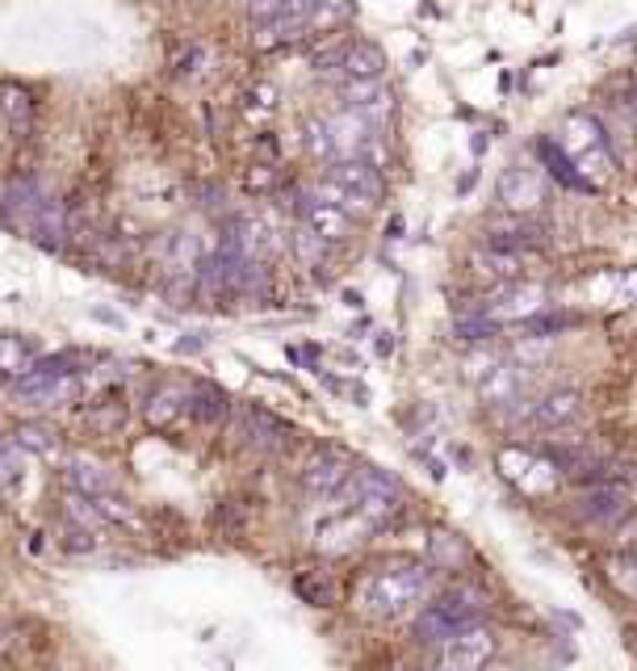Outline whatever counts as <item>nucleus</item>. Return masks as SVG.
Segmentation results:
<instances>
[{"mask_svg": "<svg viewBox=\"0 0 637 671\" xmlns=\"http://www.w3.org/2000/svg\"><path fill=\"white\" fill-rule=\"evenodd\" d=\"M634 93H637V72H634Z\"/></svg>", "mask_w": 637, "mask_h": 671, "instance_id": "f704fd0d", "label": "nucleus"}, {"mask_svg": "<svg viewBox=\"0 0 637 671\" xmlns=\"http://www.w3.org/2000/svg\"><path fill=\"white\" fill-rule=\"evenodd\" d=\"M13 441L21 449H30V454H42V458H55L59 454V433L51 424H38V420H21L13 428Z\"/></svg>", "mask_w": 637, "mask_h": 671, "instance_id": "4be33fe9", "label": "nucleus"}, {"mask_svg": "<svg viewBox=\"0 0 637 671\" xmlns=\"http://www.w3.org/2000/svg\"><path fill=\"white\" fill-rule=\"evenodd\" d=\"M302 143H306V152L315 155V160H336V152H332V134H327V122L323 118H311L306 126H302Z\"/></svg>", "mask_w": 637, "mask_h": 671, "instance_id": "cd10ccee", "label": "nucleus"}, {"mask_svg": "<svg viewBox=\"0 0 637 671\" xmlns=\"http://www.w3.org/2000/svg\"><path fill=\"white\" fill-rule=\"evenodd\" d=\"M428 609L445 617L453 630H462V626H469V621H478L487 604H483V596L474 592V588H449V592L436 596Z\"/></svg>", "mask_w": 637, "mask_h": 671, "instance_id": "a211bd4d", "label": "nucleus"}, {"mask_svg": "<svg viewBox=\"0 0 637 671\" xmlns=\"http://www.w3.org/2000/svg\"><path fill=\"white\" fill-rule=\"evenodd\" d=\"M432 596V567L415 558H391L356 588V613L370 621H398Z\"/></svg>", "mask_w": 637, "mask_h": 671, "instance_id": "f257e3e1", "label": "nucleus"}, {"mask_svg": "<svg viewBox=\"0 0 637 671\" xmlns=\"http://www.w3.org/2000/svg\"><path fill=\"white\" fill-rule=\"evenodd\" d=\"M579 416H583V395L570 390V386H563V390H549L545 399L533 403L528 424H533V428H545V433H558V428L575 424Z\"/></svg>", "mask_w": 637, "mask_h": 671, "instance_id": "9b49d317", "label": "nucleus"}, {"mask_svg": "<svg viewBox=\"0 0 637 671\" xmlns=\"http://www.w3.org/2000/svg\"><path fill=\"white\" fill-rule=\"evenodd\" d=\"M189 416L202 428H219L231 416V399H226L223 386L214 383H193L189 386Z\"/></svg>", "mask_w": 637, "mask_h": 671, "instance_id": "f3484780", "label": "nucleus"}, {"mask_svg": "<svg viewBox=\"0 0 637 671\" xmlns=\"http://www.w3.org/2000/svg\"><path fill=\"white\" fill-rule=\"evenodd\" d=\"M327 240L323 235H315V231L306 227V223H299V231H294V256H299L306 268H323V256H327Z\"/></svg>", "mask_w": 637, "mask_h": 671, "instance_id": "393cba45", "label": "nucleus"}, {"mask_svg": "<svg viewBox=\"0 0 637 671\" xmlns=\"http://www.w3.org/2000/svg\"><path fill=\"white\" fill-rule=\"evenodd\" d=\"M244 4H247V0H244Z\"/></svg>", "mask_w": 637, "mask_h": 671, "instance_id": "c9c22d12", "label": "nucleus"}, {"mask_svg": "<svg viewBox=\"0 0 637 671\" xmlns=\"http://www.w3.org/2000/svg\"><path fill=\"white\" fill-rule=\"evenodd\" d=\"M247 185H252V190H264V185H273V176H269V173H252V176H247Z\"/></svg>", "mask_w": 637, "mask_h": 671, "instance_id": "72a5a7b5", "label": "nucleus"}, {"mask_svg": "<svg viewBox=\"0 0 637 671\" xmlns=\"http://www.w3.org/2000/svg\"><path fill=\"white\" fill-rule=\"evenodd\" d=\"M97 512L105 517V525H134V508L127 496H118V491H101V496H93Z\"/></svg>", "mask_w": 637, "mask_h": 671, "instance_id": "bb28decb", "label": "nucleus"}, {"mask_svg": "<svg viewBox=\"0 0 637 671\" xmlns=\"http://www.w3.org/2000/svg\"><path fill=\"white\" fill-rule=\"evenodd\" d=\"M533 152H537L542 169L549 173V181H558V185H566V190L592 193V185L583 181V173L575 169V160L566 155V148L558 143V139H537V143H533Z\"/></svg>", "mask_w": 637, "mask_h": 671, "instance_id": "2eb2a0df", "label": "nucleus"}, {"mask_svg": "<svg viewBox=\"0 0 637 671\" xmlns=\"http://www.w3.org/2000/svg\"><path fill=\"white\" fill-rule=\"evenodd\" d=\"M579 324V319H575V315H533V319H528V336H533V340H549V336H558V332H570V327Z\"/></svg>", "mask_w": 637, "mask_h": 671, "instance_id": "c85d7f7f", "label": "nucleus"}, {"mask_svg": "<svg viewBox=\"0 0 637 671\" xmlns=\"http://www.w3.org/2000/svg\"><path fill=\"white\" fill-rule=\"evenodd\" d=\"M499 319H491L487 311L478 307V315H469V319H457V336L466 340V345H483V340H491L495 332H499Z\"/></svg>", "mask_w": 637, "mask_h": 671, "instance_id": "a878e982", "label": "nucleus"}, {"mask_svg": "<svg viewBox=\"0 0 637 671\" xmlns=\"http://www.w3.org/2000/svg\"><path fill=\"white\" fill-rule=\"evenodd\" d=\"M432 555L441 567H457V562H466V546H457L449 533H436L432 537Z\"/></svg>", "mask_w": 637, "mask_h": 671, "instance_id": "7c9ffc66", "label": "nucleus"}, {"mask_svg": "<svg viewBox=\"0 0 637 671\" xmlns=\"http://www.w3.org/2000/svg\"><path fill=\"white\" fill-rule=\"evenodd\" d=\"M340 101H344L348 110H361L374 126L391 114V93H386L382 77L377 80H344V84H340Z\"/></svg>", "mask_w": 637, "mask_h": 671, "instance_id": "f8f14e48", "label": "nucleus"}, {"mask_svg": "<svg viewBox=\"0 0 637 671\" xmlns=\"http://www.w3.org/2000/svg\"><path fill=\"white\" fill-rule=\"evenodd\" d=\"M299 223H306V227L315 231V235H323L327 244H344V240L353 235V214L332 206V202H323L315 193H302L299 197Z\"/></svg>", "mask_w": 637, "mask_h": 671, "instance_id": "9d476101", "label": "nucleus"}, {"mask_svg": "<svg viewBox=\"0 0 637 671\" xmlns=\"http://www.w3.org/2000/svg\"><path fill=\"white\" fill-rule=\"evenodd\" d=\"M499 202L507 214H537L549 202V173L545 169H528L516 164L499 176Z\"/></svg>", "mask_w": 637, "mask_h": 671, "instance_id": "39448f33", "label": "nucleus"}, {"mask_svg": "<svg viewBox=\"0 0 637 671\" xmlns=\"http://www.w3.org/2000/svg\"><path fill=\"white\" fill-rule=\"evenodd\" d=\"M63 482L72 491H84V496H101V491H113V479L105 475V466L93 458H68L63 461Z\"/></svg>", "mask_w": 637, "mask_h": 671, "instance_id": "aec40b11", "label": "nucleus"}, {"mask_svg": "<svg viewBox=\"0 0 637 671\" xmlns=\"http://www.w3.org/2000/svg\"><path fill=\"white\" fill-rule=\"evenodd\" d=\"M290 4H294V0H247V21H252V26H264V21L282 18Z\"/></svg>", "mask_w": 637, "mask_h": 671, "instance_id": "2f4dec72", "label": "nucleus"}, {"mask_svg": "<svg viewBox=\"0 0 637 671\" xmlns=\"http://www.w3.org/2000/svg\"><path fill=\"white\" fill-rule=\"evenodd\" d=\"M344 496L353 499L356 517L365 520V525H386L391 517H398V508H403V482L386 475V470H377V466H361L353 470V479L344 487Z\"/></svg>", "mask_w": 637, "mask_h": 671, "instance_id": "7ed1b4c3", "label": "nucleus"}, {"mask_svg": "<svg viewBox=\"0 0 637 671\" xmlns=\"http://www.w3.org/2000/svg\"><path fill=\"white\" fill-rule=\"evenodd\" d=\"M549 294H545V286H537V282H520V277H512V282H504L499 286V294L491 298L487 315L491 319H499V324H528L533 315H542L549 303H545Z\"/></svg>", "mask_w": 637, "mask_h": 671, "instance_id": "423d86ee", "label": "nucleus"}, {"mask_svg": "<svg viewBox=\"0 0 637 671\" xmlns=\"http://www.w3.org/2000/svg\"><path fill=\"white\" fill-rule=\"evenodd\" d=\"M327 122V134H332V152H336V160H353V155H370L377 143V126L370 122V118L361 114V110H340V114L323 118ZM374 160V155H370Z\"/></svg>", "mask_w": 637, "mask_h": 671, "instance_id": "6e6552de", "label": "nucleus"}, {"mask_svg": "<svg viewBox=\"0 0 637 671\" xmlns=\"http://www.w3.org/2000/svg\"><path fill=\"white\" fill-rule=\"evenodd\" d=\"M21 475V445L9 437V441H0V487H13Z\"/></svg>", "mask_w": 637, "mask_h": 671, "instance_id": "c756f323", "label": "nucleus"}, {"mask_svg": "<svg viewBox=\"0 0 637 671\" xmlns=\"http://www.w3.org/2000/svg\"><path fill=\"white\" fill-rule=\"evenodd\" d=\"M42 353L30 336H0V378H18Z\"/></svg>", "mask_w": 637, "mask_h": 671, "instance_id": "412c9836", "label": "nucleus"}, {"mask_svg": "<svg viewBox=\"0 0 637 671\" xmlns=\"http://www.w3.org/2000/svg\"><path fill=\"white\" fill-rule=\"evenodd\" d=\"M487 244L491 248L516 252V256H533V252L545 248V231L528 227L525 214H516V218H507V223H499V227L487 231Z\"/></svg>", "mask_w": 637, "mask_h": 671, "instance_id": "4468645a", "label": "nucleus"}, {"mask_svg": "<svg viewBox=\"0 0 637 671\" xmlns=\"http://www.w3.org/2000/svg\"><path fill=\"white\" fill-rule=\"evenodd\" d=\"M382 72H386V55H382V47H374V42H365V39L344 42L340 77L344 80H377Z\"/></svg>", "mask_w": 637, "mask_h": 671, "instance_id": "6ab92c4d", "label": "nucleus"}, {"mask_svg": "<svg viewBox=\"0 0 637 671\" xmlns=\"http://www.w3.org/2000/svg\"><path fill=\"white\" fill-rule=\"evenodd\" d=\"M613 562H620V567H629V571H634V576H617V579H613V583H617V588H625V592H629V596H637V555L613 558Z\"/></svg>", "mask_w": 637, "mask_h": 671, "instance_id": "473e14b6", "label": "nucleus"}, {"mask_svg": "<svg viewBox=\"0 0 637 671\" xmlns=\"http://www.w3.org/2000/svg\"><path fill=\"white\" fill-rule=\"evenodd\" d=\"M185 411H189V386H176V383L155 386L148 395V403H143V420H148L151 428H172Z\"/></svg>", "mask_w": 637, "mask_h": 671, "instance_id": "ddd939ff", "label": "nucleus"}, {"mask_svg": "<svg viewBox=\"0 0 637 671\" xmlns=\"http://www.w3.org/2000/svg\"><path fill=\"white\" fill-rule=\"evenodd\" d=\"M348 479H353V461L344 458V454H336V449H318V454H311V458L302 461L299 470V482L318 499L340 496L348 487Z\"/></svg>", "mask_w": 637, "mask_h": 671, "instance_id": "0eeeda50", "label": "nucleus"}, {"mask_svg": "<svg viewBox=\"0 0 637 671\" xmlns=\"http://www.w3.org/2000/svg\"><path fill=\"white\" fill-rule=\"evenodd\" d=\"M332 181H340L348 193H356L361 202H370L377 206L382 197H386V176L377 169L370 155H353V160H332Z\"/></svg>", "mask_w": 637, "mask_h": 671, "instance_id": "1a4fd4ad", "label": "nucleus"}, {"mask_svg": "<svg viewBox=\"0 0 637 671\" xmlns=\"http://www.w3.org/2000/svg\"><path fill=\"white\" fill-rule=\"evenodd\" d=\"M499 651V638L491 626L483 621H469L462 630H453L441 647H436V668H449V671H478L483 663H491Z\"/></svg>", "mask_w": 637, "mask_h": 671, "instance_id": "20e7f679", "label": "nucleus"}, {"mask_svg": "<svg viewBox=\"0 0 637 671\" xmlns=\"http://www.w3.org/2000/svg\"><path fill=\"white\" fill-rule=\"evenodd\" d=\"M84 424L93 428V433H118L122 424H127V403H118V395H105V399H97L93 407H89V416H84Z\"/></svg>", "mask_w": 637, "mask_h": 671, "instance_id": "5701e85b", "label": "nucleus"}, {"mask_svg": "<svg viewBox=\"0 0 637 671\" xmlns=\"http://www.w3.org/2000/svg\"><path fill=\"white\" fill-rule=\"evenodd\" d=\"M294 592H299L306 604H315V609H332V604H336V588H332V579L318 576V571H306V576L294 579Z\"/></svg>", "mask_w": 637, "mask_h": 671, "instance_id": "b1692460", "label": "nucleus"}, {"mask_svg": "<svg viewBox=\"0 0 637 671\" xmlns=\"http://www.w3.org/2000/svg\"><path fill=\"white\" fill-rule=\"evenodd\" d=\"M0 114H4L9 131L18 134V139L34 134L38 110H34V96H30L26 84H18V80H4V84H0Z\"/></svg>", "mask_w": 637, "mask_h": 671, "instance_id": "dca6fc26", "label": "nucleus"}, {"mask_svg": "<svg viewBox=\"0 0 637 671\" xmlns=\"http://www.w3.org/2000/svg\"><path fill=\"white\" fill-rule=\"evenodd\" d=\"M563 148L575 160V169L583 173V181L592 185V193H600L608 185V176L617 169V155L608 148V134L592 114H570L563 126Z\"/></svg>", "mask_w": 637, "mask_h": 671, "instance_id": "f03ea898", "label": "nucleus"}]
</instances>
